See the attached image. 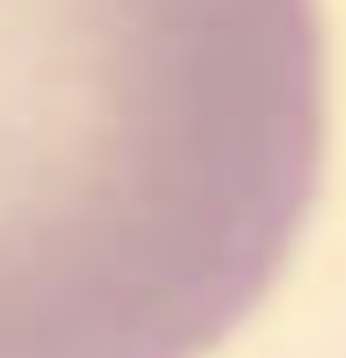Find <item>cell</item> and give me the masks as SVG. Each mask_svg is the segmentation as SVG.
Instances as JSON below:
<instances>
[{"mask_svg": "<svg viewBox=\"0 0 346 358\" xmlns=\"http://www.w3.org/2000/svg\"><path fill=\"white\" fill-rule=\"evenodd\" d=\"M322 158L319 0H0V358H210Z\"/></svg>", "mask_w": 346, "mask_h": 358, "instance_id": "1", "label": "cell"}]
</instances>
